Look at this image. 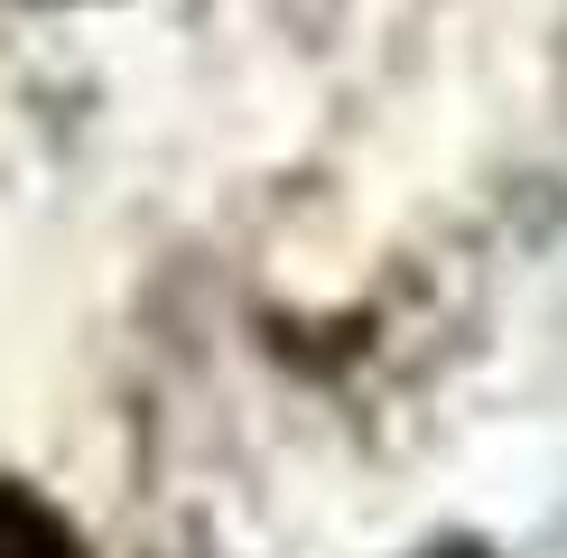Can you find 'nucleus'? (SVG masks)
Returning a JSON list of instances; mask_svg holds the SVG:
<instances>
[{
	"mask_svg": "<svg viewBox=\"0 0 567 558\" xmlns=\"http://www.w3.org/2000/svg\"><path fill=\"white\" fill-rule=\"evenodd\" d=\"M0 558H84L75 521L29 484H0Z\"/></svg>",
	"mask_w": 567,
	"mask_h": 558,
	"instance_id": "obj_1",
	"label": "nucleus"
}]
</instances>
